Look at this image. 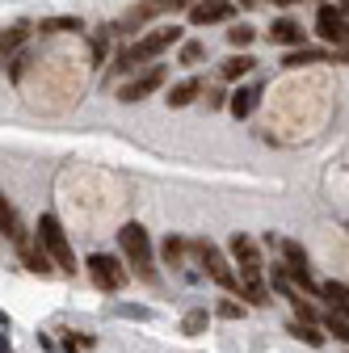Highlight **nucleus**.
<instances>
[{
	"label": "nucleus",
	"instance_id": "19",
	"mask_svg": "<svg viewBox=\"0 0 349 353\" xmlns=\"http://www.w3.org/2000/svg\"><path fill=\"white\" fill-rule=\"evenodd\" d=\"M316 294H320V299H328V303L337 307V312H345V299H349V290H345V282H337V278H328V282H320V286H316Z\"/></svg>",
	"mask_w": 349,
	"mask_h": 353
},
{
	"label": "nucleus",
	"instance_id": "12",
	"mask_svg": "<svg viewBox=\"0 0 349 353\" xmlns=\"http://www.w3.org/2000/svg\"><path fill=\"white\" fill-rule=\"evenodd\" d=\"M30 34H34V26H30V21H17V26H9L5 34H0V63L13 59V55L26 47V42H30Z\"/></svg>",
	"mask_w": 349,
	"mask_h": 353
},
{
	"label": "nucleus",
	"instance_id": "3",
	"mask_svg": "<svg viewBox=\"0 0 349 353\" xmlns=\"http://www.w3.org/2000/svg\"><path fill=\"white\" fill-rule=\"evenodd\" d=\"M118 244H122L126 261L135 265V274L148 278V282H156V270H152V240H148L143 223H126V228L118 232Z\"/></svg>",
	"mask_w": 349,
	"mask_h": 353
},
{
	"label": "nucleus",
	"instance_id": "27",
	"mask_svg": "<svg viewBox=\"0 0 349 353\" xmlns=\"http://www.w3.org/2000/svg\"><path fill=\"white\" fill-rule=\"evenodd\" d=\"M202 55H206L202 42H186V47H181V63H202Z\"/></svg>",
	"mask_w": 349,
	"mask_h": 353
},
{
	"label": "nucleus",
	"instance_id": "7",
	"mask_svg": "<svg viewBox=\"0 0 349 353\" xmlns=\"http://www.w3.org/2000/svg\"><path fill=\"white\" fill-rule=\"evenodd\" d=\"M181 5H194V0H143V5H135L130 13H122V21L114 26L118 34H135L139 26H148L152 17H160V13H168V9H181Z\"/></svg>",
	"mask_w": 349,
	"mask_h": 353
},
{
	"label": "nucleus",
	"instance_id": "26",
	"mask_svg": "<svg viewBox=\"0 0 349 353\" xmlns=\"http://www.w3.org/2000/svg\"><path fill=\"white\" fill-rule=\"evenodd\" d=\"M114 312H118L122 320H139V324H143V320H152V312H148V307H130V303H118Z\"/></svg>",
	"mask_w": 349,
	"mask_h": 353
},
{
	"label": "nucleus",
	"instance_id": "9",
	"mask_svg": "<svg viewBox=\"0 0 349 353\" xmlns=\"http://www.w3.org/2000/svg\"><path fill=\"white\" fill-rule=\"evenodd\" d=\"M164 76H168V72H164L160 63H156V68H148L143 76H135V80H130V84H122V93H118V101H143L148 93H156V88L164 84Z\"/></svg>",
	"mask_w": 349,
	"mask_h": 353
},
{
	"label": "nucleus",
	"instance_id": "21",
	"mask_svg": "<svg viewBox=\"0 0 349 353\" xmlns=\"http://www.w3.org/2000/svg\"><path fill=\"white\" fill-rule=\"evenodd\" d=\"M160 252H164V261H168V265H181V261H186V240L168 232V236H164V248H160Z\"/></svg>",
	"mask_w": 349,
	"mask_h": 353
},
{
	"label": "nucleus",
	"instance_id": "32",
	"mask_svg": "<svg viewBox=\"0 0 349 353\" xmlns=\"http://www.w3.org/2000/svg\"><path fill=\"white\" fill-rule=\"evenodd\" d=\"M274 5H295V0H274Z\"/></svg>",
	"mask_w": 349,
	"mask_h": 353
},
{
	"label": "nucleus",
	"instance_id": "5",
	"mask_svg": "<svg viewBox=\"0 0 349 353\" xmlns=\"http://www.w3.org/2000/svg\"><path fill=\"white\" fill-rule=\"evenodd\" d=\"M186 248H194V252L202 256L206 274H210L215 282H219L223 290H240V282H236V270H232V265H228V256H223L219 248H215L210 240H194V244H186Z\"/></svg>",
	"mask_w": 349,
	"mask_h": 353
},
{
	"label": "nucleus",
	"instance_id": "4",
	"mask_svg": "<svg viewBox=\"0 0 349 353\" xmlns=\"http://www.w3.org/2000/svg\"><path fill=\"white\" fill-rule=\"evenodd\" d=\"M181 42V30L177 26H160V30H152V34H143L135 47H130L126 55H130V63H148V59H156V55H164L168 47H177Z\"/></svg>",
	"mask_w": 349,
	"mask_h": 353
},
{
	"label": "nucleus",
	"instance_id": "15",
	"mask_svg": "<svg viewBox=\"0 0 349 353\" xmlns=\"http://www.w3.org/2000/svg\"><path fill=\"white\" fill-rule=\"evenodd\" d=\"M257 97H261V84H248V88H236V93L228 97V110L232 118H248L257 110Z\"/></svg>",
	"mask_w": 349,
	"mask_h": 353
},
{
	"label": "nucleus",
	"instance_id": "6",
	"mask_svg": "<svg viewBox=\"0 0 349 353\" xmlns=\"http://www.w3.org/2000/svg\"><path fill=\"white\" fill-rule=\"evenodd\" d=\"M84 270H89V278L101 286V290H110V294H118L122 286H126V270H122V265L114 261V256H106V252H93L89 261H84Z\"/></svg>",
	"mask_w": 349,
	"mask_h": 353
},
{
	"label": "nucleus",
	"instance_id": "33",
	"mask_svg": "<svg viewBox=\"0 0 349 353\" xmlns=\"http://www.w3.org/2000/svg\"><path fill=\"white\" fill-rule=\"evenodd\" d=\"M240 5H257V0H240Z\"/></svg>",
	"mask_w": 349,
	"mask_h": 353
},
{
	"label": "nucleus",
	"instance_id": "10",
	"mask_svg": "<svg viewBox=\"0 0 349 353\" xmlns=\"http://www.w3.org/2000/svg\"><path fill=\"white\" fill-rule=\"evenodd\" d=\"M236 9H232V0H198V5H190V21L194 26H219L228 21Z\"/></svg>",
	"mask_w": 349,
	"mask_h": 353
},
{
	"label": "nucleus",
	"instance_id": "14",
	"mask_svg": "<svg viewBox=\"0 0 349 353\" xmlns=\"http://www.w3.org/2000/svg\"><path fill=\"white\" fill-rule=\"evenodd\" d=\"M270 38L278 42V47H303V42H308L303 26H299V21H290V17H278V21L270 26Z\"/></svg>",
	"mask_w": 349,
	"mask_h": 353
},
{
	"label": "nucleus",
	"instance_id": "8",
	"mask_svg": "<svg viewBox=\"0 0 349 353\" xmlns=\"http://www.w3.org/2000/svg\"><path fill=\"white\" fill-rule=\"evenodd\" d=\"M316 34L341 51V47H345V9H341V5H320V13H316Z\"/></svg>",
	"mask_w": 349,
	"mask_h": 353
},
{
	"label": "nucleus",
	"instance_id": "31",
	"mask_svg": "<svg viewBox=\"0 0 349 353\" xmlns=\"http://www.w3.org/2000/svg\"><path fill=\"white\" fill-rule=\"evenodd\" d=\"M0 324H5V328H9V316H5V312H0Z\"/></svg>",
	"mask_w": 349,
	"mask_h": 353
},
{
	"label": "nucleus",
	"instance_id": "2",
	"mask_svg": "<svg viewBox=\"0 0 349 353\" xmlns=\"http://www.w3.org/2000/svg\"><path fill=\"white\" fill-rule=\"evenodd\" d=\"M38 244H42V252H47L63 274H72V270H76L72 240H68V232H63V223H59L55 214H38Z\"/></svg>",
	"mask_w": 349,
	"mask_h": 353
},
{
	"label": "nucleus",
	"instance_id": "11",
	"mask_svg": "<svg viewBox=\"0 0 349 353\" xmlns=\"http://www.w3.org/2000/svg\"><path fill=\"white\" fill-rule=\"evenodd\" d=\"M308 63H345V47L341 51H316V47H295L286 59H282V68H308Z\"/></svg>",
	"mask_w": 349,
	"mask_h": 353
},
{
	"label": "nucleus",
	"instance_id": "23",
	"mask_svg": "<svg viewBox=\"0 0 349 353\" xmlns=\"http://www.w3.org/2000/svg\"><path fill=\"white\" fill-rule=\"evenodd\" d=\"M290 336L295 341H308V345H324V332H316L312 324H299V320L290 324Z\"/></svg>",
	"mask_w": 349,
	"mask_h": 353
},
{
	"label": "nucleus",
	"instance_id": "13",
	"mask_svg": "<svg viewBox=\"0 0 349 353\" xmlns=\"http://www.w3.org/2000/svg\"><path fill=\"white\" fill-rule=\"evenodd\" d=\"M17 248H21V261H26V270H34V274H51V270H55V265H51V256L42 252V244H34V240H30V232L17 240Z\"/></svg>",
	"mask_w": 349,
	"mask_h": 353
},
{
	"label": "nucleus",
	"instance_id": "30",
	"mask_svg": "<svg viewBox=\"0 0 349 353\" xmlns=\"http://www.w3.org/2000/svg\"><path fill=\"white\" fill-rule=\"evenodd\" d=\"M0 353H9V336L5 332H0Z\"/></svg>",
	"mask_w": 349,
	"mask_h": 353
},
{
	"label": "nucleus",
	"instance_id": "18",
	"mask_svg": "<svg viewBox=\"0 0 349 353\" xmlns=\"http://www.w3.org/2000/svg\"><path fill=\"white\" fill-rule=\"evenodd\" d=\"M84 30L80 17H47V21H38V34H76Z\"/></svg>",
	"mask_w": 349,
	"mask_h": 353
},
{
	"label": "nucleus",
	"instance_id": "29",
	"mask_svg": "<svg viewBox=\"0 0 349 353\" xmlns=\"http://www.w3.org/2000/svg\"><path fill=\"white\" fill-rule=\"evenodd\" d=\"M26 63H30V55H17V59L9 63V80H21V72H26Z\"/></svg>",
	"mask_w": 349,
	"mask_h": 353
},
{
	"label": "nucleus",
	"instance_id": "25",
	"mask_svg": "<svg viewBox=\"0 0 349 353\" xmlns=\"http://www.w3.org/2000/svg\"><path fill=\"white\" fill-rule=\"evenodd\" d=\"M252 38H257V30H252V26H244V21L228 30V42H232V47H248V42H252Z\"/></svg>",
	"mask_w": 349,
	"mask_h": 353
},
{
	"label": "nucleus",
	"instance_id": "24",
	"mask_svg": "<svg viewBox=\"0 0 349 353\" xmlns=\"http://www.w3.org/2000/svg\"><path fill=\"white\" fill-rule=\"evenodd\" d=\"M324 328H328L332 336L345 341V336H349V320H345V312H328V316H324Z\"/></svg>",
	"mask_w": 349,
	"mask_h": 353
},
{
	"label": "nucleus",
	"instance_id": "17",
	"mask_svg": "<svg viewBox=\"0 0 349 353\" xmlns=\"http://www.w3.org/2000/svg\"><path fill=\"white\" fill-rule=\"evenodd\" d=\"M198 93H202V80H198V76H190V80H181V84H172V93H168L164 101H168L172 110H181V105H190Z\"/></svg>",
	"mask_w": 349,
	"mask_h": 353
},
{
	"label": "nucleus",
	"instance_id": "20",
	"mask_svg": "<svg viewBox=\"0 0 349 353\" xmlns=\"http://www.w3.org/2000/svg\"><path fill=\"white\" fill-rule=\"evenodd\" d=\"M257 68V59L248 55V51H240V55H232L228 63H223V80H240V76H248Z\"/></svg>",
	"mask_w": 349,
	"mask_h": 353
},
{
	"label": "nucleus",
	"instance_id": "22",
	"mask_svg": "<svg viewBox=\"0 0 349 353\" xmlns=\"http://www.w3.org/2000/svg\"><path fill=\"white\" fill-rule=\"evenodd\" d=\"M206 324H210V316L198 307V312H190V316L181 320V332H186V336H202V332H206Z\"/></svg>",
	"mask_w": 349,
	"mask_h": 353
},
{
	"label": "nucleus",
	"instance_id": "1",
	"mask_svg": "<svg viewBox=\"0 0 349 353\" xmlns=\"http://www.w3.org/2000/svg\"><path fill=\"white\" fill-rule=\"evenodd\" d=\"M232 256H236V265H240V294L248 299V303H257V307H266L270 303V286L261 282V274H266V261H261V248L248 240V236H232Z\"/></svg>",
	"mask_w": 349,
	"mask_h": 353
},
{
	"label": "nucleus",
	"instance_id": "28",
	"mask_svg": "<svg viewBox=\"0 0 349 353\" xmlns=\"http://www.w3.org/2000/svg\"><path fill=\"white\" fill-rule=\"evenodd\" d=\"M219 316H223V320H240V316H244V307L228 299V303H219Z\"/></svg>",
	"mask_w": 349,
	"mask_h": 353
},
{
	"label": "nucleus",
	"instance_id": "16",
	"mask_svg": "<svg viewBox=\"0 0 349 353\" xmlns=\"http://www.w3.org/2000/svg\"><path fill=\"white\" fill-rule=\"evenodd\" d=\"M0 232H5V236H9L13 244H17V240L26 236V223H21V214L13 210V202H9L5 194H0Z\"/></svg>",
	"mask_w": 349,
	"mask_h": 353
}]
</instances>
